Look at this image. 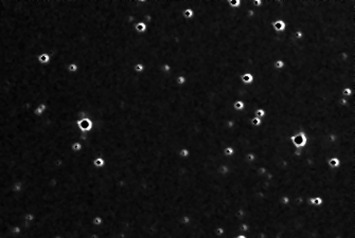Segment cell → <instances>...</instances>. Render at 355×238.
<instances>
[{
    "label": "cell",
    "instance_id": "7",
    "mask_svg": "<svg viewBox=\"0 0 355 238\" xmlns=\"http://www.w3.org/2000/svg\"><path fill=\"white\" fill-rule=\"evenodd\" d=\"M134 28H135V31H136L137 33H145L147 30V25L145 23L144 21H137L135 22V25H134Z\"/></svg>",
    "mask_w": 355,
    "mask_h": 238
},
{
    "label": "cell",
    "instance_id": "18",
    "mask_svg": "<svg viewBox=\"0 0 355 238\" xmlns=\"http://www.w3.org/2000/svg\"><path fill=\"white\" fill-rule=\"evenodd\" d=\"M250 125L253 126V127H260L262 125V120L257 118V116H253L250 119Z\"/></svg>",
    "mask_w": 355,
    "mask_h": 238
},
{
    "label": "cell",
    "instance_id": "19",
    "mask_svg": "<svg viewBox=\"0 0 355 238\" xmlns=\"http://www.w3.org/2000/svg\"><path fill=\"white\" fill-rule=\"evenodd\" d=\"M144 69H145L144 65L141 64V63H137V64L134 66V71H135V73H137V74L142 73L144 71Z\"/></svg>",
    "mask_w": 355,
    "mask_h": 238
},
{
    "label": "cell",
    "instance_id": "23",
    "mask_svg": "<svg viewBox=\"0 0 355 238\" xmlns=\"http://www.w3.org/2000/svg\"><path fill=\"white\" fill-rule=\"evenodd\" d=\"M178 155L180 156L181 158H187V157H189V155H190V151H189V149H187V148H182V149H180V151H179Z\"/></svg>",
    "mask_w": 355,
    "mask_h": 238
},
{
    "label": "cell",
    "instance_id": "16",
    "mask_svg": "<svg viewBox=\"0 0 355 238\" xmlns=\"http://www.w3.org/2000/svg\"><path fill=\"white\" fill-rule=\"evenodd\" d=\"M175 83L177 84L178 86H183V85H186L187 83V77L185 75H178L177 77L175 78Z\"/></svg>",
    "mask_w": 355,
    "mask_h": 238
},
{
    "label": "cell",
    "instance_id": "17",
    "mask_svg": "<svg viewBox=\"0 0 355 238\" xmlns=\"http://www.w3.org/2000/svg\"><path fill=\"white\" fill-rule=\"evenodd\" d=\"M255 116H257V118H259V119L263 120L264 118L266 116V111L264 110L263 108L255 109Z\"/></svg>",
    "mask_w": 355,
    "mask_h": 238
},
{
    "label": "cell",
    "instance_id": "25",
    "mask_svg": "<svg viewBox=\"0 0 355 238\" xmlns=\"http://www.w3.org/2000/svg\"><path fill=\"white\" fill-rule=\"evenodd\" d=\"M76 70H78V65L76 64H70L68 66V71H70V72H76Z\"/></svg>",
    "mask_w": 355,
    "mask_h": 238
},
{
    "label": "cell",
    "instance_id": "13",
    "mask_svg": "<svg viewBox=\"0 0 355 238\" xmlns=\"http://www.w3.org/2000/svg\"><path fill=\"white\" fill-rule=\"evenodd\" d=\"M234 154H235V150H234V148H233L232 146L225 147L224 150H223V155H224L225 157H229V158H230V157H233V156H234Z\"/></svg>",
    "mask_w": 355,
    "mask_h": 238
},
{
    "label": "cell",
    "instance_id": "9",
    "mask_svg": "<svg viewBox=\"0 0 355 238\" xmlns=\"http://www.w3.org/2000/svg\"><path fill=\"white\" fill-rule=\"evenodd\" d=\"M91 125H92V123L89 119H84L78 122V126H80L81 129H83V130H90Z\"/></svg>",
    "mask_w": 355,
    "mask_h": 238
},
{
    "label": "cell",
    "instance_id": "22",
    "mask_svg": "<svg viewBox=\"0 0 355 238\" xmlns=\"http://www.w3.org/2000/svg\"><path fill=\"white\" fill-rule=\"evenodd\" d=\"M161 70H162L164 73H170L171 72V70H172V67H171V65L168 64V63H164V64H162V66H161Z\"/></svg>",
    "mask_w": 355,
    "mask_h": 238
},
{
    "label": "cell",
    "instance_id": "28",
    "mask_svg": "<svg viewBox=\"0 0 355 238\" xmlns=\"http://www.w3.org/2000/svg\"><path fill=\"white\" fill-rule=\"evenodd\" d=\"M182 222L183 224H188V223H190V217H188V216H183L182 217Z\"/></svg>",
    "mask_w": 355,
    "mask_h": 238
},
{
    "label": "cell",
    "instance_id": "15",
    "mask_svg": "<svg viewBox=\"0 0 355 238\" xmlns=\"http://www.w3.org/2000/svg\"><path fill=\"white\" fill-rule=\"evenodd\" d=\"M355 93V90H353L352 88H350V87H347V88H344L341 90V95L344 97H350L352 96L353 94Z\"/></svg>",
    "mask_w": 355,
    "mask_h": 238
},
{
    "label": "cell",
    "instance_id": "6",
    "mask_svg": "<svg viewBox=\"0 0 355 238\" xmlns=\"http://www.w3.org/2000/svg\"><path fill=\"white\" fill-rule=\"evenodd\" d=\"M253 80H255V77H253L252 73L246 72L241 75V82L244 85H251L253 83Z\"/></svg>",
    "mask_w": 355,
    "mask_h": 238
},
{
    "label": "cell",
    "instance_id": "5",
    "mask_svg": "<svg viewBox=\"0 0 355 238\" xmlns=\"http://www.w3.org/2000/svg\"><path fill=\"white\" fill-rule=\"evenodd\" d=\"M47 108H48L47 104H45V103L38 104V105L34 108V111H33L34 115L38 116V118H39V116H42V114H44L45 111H47Z\"/></svg>",
    "mask_w": 355,
    "mask_h": 238
},
{
    "label": "cell",
    "instance_id": "1",
    "mask_svg": "<svg viewBox=\"0 0 355 238\" xmlns=\"http://www.w3.org/2000/svg\"><path fill=\"white\" fill-rule=\"evenodd\" d=\"M294 112H303V113L308 114L311 118V126L305 130V132H306L310 140H320L329 131H331L334 126V118L329 112H325V111H294ZM282 113H284V112H282ZM302 157L303 155L301 157H297V163L294 166H291V168L287 170V173H285L281 178H276L275 179V177H274V180H272L274 184H276L278 187L283 188V189H289V188L294 187L295 185H297L298 183L301 181L305 173L308 172V169L311 167L310 158L305 160V158H302ZM257 169H258V166H257ZM234 174H228V176L232 180L235 181L239 185H241L242 187L255 189V188L262 187L265 184V181L261 180V176H259L258 173H257V175H258L257 178L249 181L238 179V178L234 177Z\"/></svg>",
    "mask_w": 355,
    "mask_h": 238
},
{
    "label": "cell",
    "instance_id": "32",
    "mask_svg": "<svg viewBox=\"0 0 355 238\" xmlns=\"http://www.w3.org/2000/svg\"><path fill=\"white\" fill-rule=\"evenodd\" d=\"M333 238H341L340 236H335V237H333Z\"/></svg>",
    "mask_w": 355,
    "mask_h": 238
},
{
    "label": "cell",
    "instance_id": "4",
    "mask_svg": "<svg viewBox=\"0 0 355 238\" xmlns=\"http://www.w3.org/2000/svg\"><path fill=\"white\" fill-rule=\"evenodd\" d=\"M327 165L332 169L338 168L340 166V159L337 158V157H331L330 159H327Z\"/></svg>",
    "mask_w": 355,
    "mask_h": 238
},
{
    "label": "cell",
    "instance_id": "2",
    "mask_svg": "<svg viewBox=\"0 0 355 238\" xmlns=\"http://www.w3.org/2000/svg\"><path fill=\"white\" fill-rule=\"evenodd\" d=\"M289 141L295 148H304L308 144V138L305 131H298L289 137Z\"/></svg>",
    "mask_w": 355,
    "mask_h": 238
},
{
    "label": "cell",
    "instance_id": "14",
    "mask_svg": "<svg viewBox=\"0 0 355 238\" xmlns=\"http://www.w3.org/2000/svg\"><path fill=\"white\" fill-rule=\"evenodd\" d=\"M285 66H286V63L284 61H282V59H276V61H274V68H275L276 70H282L285 68Z\"/></svg>",
    "mask_w": 355,
    "mask_h": 238
},
{
    "label": "cell",
    "instance_id": "10",
    "mask_svg": "<svg viewBox=\"0 0 355 238\" xmlns=\"http://www.w3.org/2000/svg\"><path fill=\"white\" fill-rule=\"evenodd\" d=\"M229 172H230V167H229V165H227V164H221V165L219 166V174L221 175V176H223V177L228 176Z\"/></svg>",
    "mask_w": 355,
    "mask_h": 238
},
{
    "label": "cell",
    "instance_id": "24",
    "mask_svg": "<svg viewBox=\"0 0 355 238\" xmlns=\"http://www.w3.org/2000/svg\"><path fill=\"white\" fill-rule=\"evenodd\" d=\"M93 163H94V165L98 166V167H102V166L104 165V160H103L102 158H98L94 160Z\"/></svg>",
    "mask_w": 355,
    "mask_h": 238
},
{
    "label": "cell",
    "instance_id": "29",
    "mask_svg": "<svg viewBox=\"0 0 355 238\" xmlns=\"http://www.w3.org/2000/svg\"><path fill=\"white\" fill-rule=\"evenodd\" d=\"M73 149H74V150L81 149V144H78V143H75V144H73Z\"/></svg>",
    "mask_w": 355,
    "mask_h": 238
},
{
    "label": "cell",
    "instance_id": "20",
    "mask_svg": "<svg viewBox=\"0 0 355 238\" xmlns=\"http://www.w3.org/2000/svg\"><path fill=\"white\" fill-rule=\"evenodd\" d=\"M242 0H228V4L231 8H238L241 6Z\"/></svg>",
    "mask_w": 355,
    "mask_h": 238
},
{
    "label": "cell",
    "instance_id": "8",
    "mask_svg": "<svg viewBox=\"0 0 355 238\" xmlns=\"http://www.w3.org/2000/svg\"><path fill=\"white\" fill-rule=\"evenodd\" d=\"M51 61V56L48 54V53H40L38 56H37V61L39 64L45 66V65H48Z\"/></svg>",
    "mask_w": 355,
    "mask_h": 238
},
{
    "label": "cell",
    "instance_id": "11",
    "mask_svg": "<svg viewBox=\"0 0 355 238\" xmlns=\"http://www.w3.org/2000/svg\"><path fill=\"white\" fill-rule=\"evenodd\" d=\"M183 18H186V19H191L193 18L194 16V11L192 10L191 8H185L182 10V13H181Z\"/></svg>",
    "mask_w": 355,
    "mask_h": 238
},
{
    "label": "cell",
    "instance_id": "12",
    "mask_svg": "<svg viewBox=\"0 0 355 238\" xmlns=\"http://www.w3.org/2000/svg\"><path fill=\"white\" fill-rule=\"evenodd\" d=\"M232 107L235 111H242V110H244V109H245V103L243 102V101H241V100H238V101H235V102L233 103Z\"/></svg>",
    "mask_w": 355,
    "mask_h": 238
},
{
    "label": "cell",
    "instance_id": "27",
    "mask_svg": "<svg viewBox=\"0 0 355 238\" xmlns=\"http://www.w3.org/2000/svg\"><path fill=\"white\" fill-rule=\"evenodd\" d=\"M21 189H22L21 183H20V182H17L16 184L14 185V191H15V192H20Z\"/></svg>",
    "mask_w": 355,
    "mask_h": 238
},
{
    "label": "cell",
    "instance_id": "30",
    "mask_svg": "<svg viewBox=\"0 0 355 238\" xmlns=\"http://www.w3.org/2000/svg\"><path fill=\"white\" fill-rule=\"evenodd\" d=\"M93 223H95V224H101V223H102V219H101V218H95V219H94Z\"/></svg>",
    "mask_w": 355,
    "mask_h": 238
},
{
    "label": "cell",
    "instance_id": "21",
    "mask_svg": "<svg viewBox=\"0 0 355 238\" xmlns=\"http://www.w3.org/2000/svg\"><path fill=\"white\" fill-rule=\"evenodd\" d=\"M311 18H312V17H311ZM303 29H304V28H303ZM303 29H299V30H297L294 33V37H295V39H296V40H301V39L304 37V34H303Z\"/></svg>",
    "mask_w": 355,
    "mask_h": 238
},
{
    "label": "cell",
    "instance_id": "3",
    "mask_svg": "<svg viewBox=\"0 0 355 238\" xmlns=\"http://www.w3.org/2000/svg\"><path fill=\"white\" fill-rule=\"evenodd\" d=\"M272 29L278 33H282L286 29V22L283 19H277L272 22Z\"/></svg>",
    "mask_w": 355,
    "mask_h": 238
},
{
    "label": "cell",
    "instance_id": "31",
    "mask_svg": "<svg viewBox=\"0 0 355 238\" xmlns=\"http://www.w3.org/2000/svg\"><path fill=\"white\" fill-rule=\"evenodd\" d=\"M234 238H247L246 235H243V234H238Z\"/></svg>",
    "mask_w": 355,
    "mask_h": 238
},
{
    "label": "cell",
    "instance_id": "26",
    "mask_svg": "<svg viewBox=\"0 0 355 238\" xmlns=\"http://www.w3.org/2000/svg\"><path fill=\"white\" fill-rule=\"evenodd\" d=\"M263 4V0H252V6L255 8H260Z\"/></svg>",
    "mask_w": 355,
    "mask_h": 238
}]
</instances>
